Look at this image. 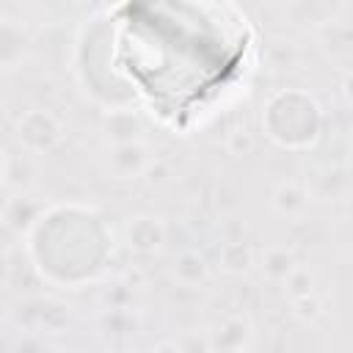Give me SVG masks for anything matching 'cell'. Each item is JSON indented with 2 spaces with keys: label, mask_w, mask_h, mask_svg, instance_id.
I'll return each instance as SVG.
<instances>
[{
  "label": "cell",
  "mask_w": 353,
  "mask_h": 353,
  "mask_svg": "<svg viewBox=\"0 0 353 353\" xmlns=\"http://www.w3.org/2000/svg\"><path fill=\"white\" fill-rule=\"evenodd\" d=\"M248 50L245 17L229 0H132L119 30V69L174 124L226 94Z\"/></svg>",
  "instance_id": "obj_1"
}]
</instances>
